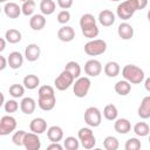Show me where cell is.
I'll return each mask as SVG.
<instances>
[{
  "instance_id": "obj_1",
  "label": "cell",
  "mask_w": 150,
  "mask_h": 150,
  "mask_svg": "<svg viewBox=\"0 0 150 150\" xmlns=\"http://www.w3.org/2000/svg\"><path fill=\"white\" fill-rule=\"evenodd\" d=\"M80 27H81V30H82V34L93 40L94 38H96L100 33L98 30V27L96 25V19L93 14L90 13H87V14H83L80 19Z\"/></svg>"
},
{
  "instance_id": "obj_2",
  "label": "cell",
  "mask_w": 150,
  "mask_h": 150,
  "mask_svg": "<svg viewBox=\"0 0 150 150\" xmlns=\"http://www.w3.org/2000/svg\"><path fill=\"white\" fill-rule=\"evenodd\" d=\"M122 75H123V79L129 81L131 84H139L144 81V71L135 66V64H127L123 67L122 69Z\"/></svg>"
},
{
  "instance_id": "obj_3",
  "label": "cell",
  "mask_w": 150,
  "mask_h": 150,
  "mask_svg": "<svg viewBox=\"0 0 150 150\" xmlns=\"http://www.w3.org/2000/svg\"><path fill=\"white\" fill-rule=\"evenodd\" d=\"M107 50V42L101 39H93L84 45V53L89 56H97Z\"/></svg>"
},
{
  "instance_id": "obj_4",
  "label": "cell",
  "mask_w": 150,
  "mask_h": 150,
  "mask_svg": "<svg viewBox=\"0 0 150 150\" xmlns=\"http://www.w3.org/2000/svg\"><path fill=\"white\" fill-rule=\"evenodd\" d=\"M90 84L91 82L87 76H80L79 79H76V81L73 83V91L75 96L79 98L86 97L90 89Z\"/></svg>"
},
{
  "instance_id": "obj_5",
  "label": "cell",
  "mask_w": 150,
  "mask_h": 150,
  "mask_svg": "<svg viewBox=\"0 0 150 150\" xmlns=\"http://www.w3.org/2000/svg\"><path fill=\"white\" fill-rule=\"evenodd\" d=\"M136 11H137V8L132 0H124L117 6L116 14L122 20H129L135 14Z\"/></svg>"
},
{
  "instance_id": "obj_6",
  "label": "cell",
  "mask_w": 150,
  "mask_h": 150,
  "mask_svg": "<svg viewBox=\"0 0 150 150\" xmlns=\"http://www.w3.org/2000/svg\"><path fill=\"white\" fill-rule=\"evenodd\" d=\"M77 137L84 149H93L96 144V138L90 128H81L77 132Z\"/></svg>"
},
{
  "instance_id": "obj_7",
  "label": "cell",
  "mask_w": 150,
  "mask_h": 150,
  "mask_svg": "<svg viewBox=\"0 0 150 150\" xmlns=\"http://www.w3.org/2000/svg\"><path fill=\"white\" fill-rule=\"evenodd\" d=\"M84 122L91 127V128H96L101 124L102 122V114L101 111L96 108V107H89L86 109L84 111Z\"/></svg>"
},
{
  "instance_id": "obj_8",
  "label": "cell",
  "mask_w": 150,
  "mask_h": 150,
  "mask_svg": "<svg viewBox=\"0 0 150 150\" xmlns=\"http://www.w3.org/2000/svg\"><path fill=\"white\" fill-rule=\"evenodd\" d=\"M74 81H75V79L73 77V75L63 69V71L54 80V84H55V88L57 90L63 91V90L68 89L74 83Z\"/></svg>"
},
{
  "instance_id": "obj_9",
  "label": "cell",
  "mask_w": 150,
  "mask_h": 150,
  "mask_svg": "<svg viewBox=\"0 0 150 150\" xmlns=\"http://www.w3.org/2000/svg\"><path fill=\"white\" fill-rule=\"evenodd\" d=\"M16 129V120L11 115H5L0 120V135L6 136Z\"/></svg>"
},
{
  "instance_id": "obj_10",
  "label": "cell",
  "mask_w": 150,
  "mask_h": 150,
  "mask_svg": "<svg viewBox=\"0 0 150 150\" xmlns=\"http://www.w3.org/2000/svg\"><path fill=\"white\" fill-rule=\"evenodd\" d=\"M23 146L26 150H39L41 148V141L39 138V135L32 131L27 132L23 141Z\"/></svg>"
},
{
  "instance_id": "obj_11",
  "label": "cell",
  "mask_w": 150,
  "mask_h": 150,
  "mask_svg": "<svg viewBox=\"0 0 150 150\" xmlns=\"http://www.w3.org/2000/svg\"><path fill=\"white\" fill-rule=\"evenodd\" d=\"M102 71V64L98 60H95V59H91V60H88L84 64V73L88 75V76H91V77H96L101 74Z\"/></svg>"
},
{
  "instance_id": "obj_12",
  "label": "cell",
  "mask_w": 150,
  "mask_h": 150,
  "mask_svg": "<svg viewBox=\"0 0 150 150\" xmlns=\"http://www.w3.org/2000/svg\"><path fill=\"white\" fill-rule=\"evenodd\" d=\"M56 104V97L55 95H52V96H39V100H38V105L41 110L43 111H49V110H53L54 107Z\"/></svg>"
},
{
  "instance_id": "obj_13",
  "label": "cell",
  "mask_w": 150,
  "mask_h": 150,
  "mask_svg": "<svg viewBox=\"0 0 150 150\" xmlns=\"http://www.w3.org/2000/svg\"><path fill=\"white\" fill-rule=\"evenodd\" d=\"M29 129L32 132H35L38 135L43 134L47 130V122L42 117H35L29 123Z\"/></svg>"
},
{
  "instance_id": "obj_14",
  "label": "cell",
  "mask_w": 150,
  "mask_h": 150,
  "mask_svg": "<svg viewBox=\"0 0 150 150\" xmlns=\"http://www.w3.org/2000/svg\"><path fill=\"white\" fill-rule=\"evenodd\" d=\"M4 12H5L6 16H8L9 19H16L22 13V9H21V7L18 4L8 1L4 6Z\"/></svg>"
},
{
  "instance_id": "obj_15",
  "label": "cell",
  "mask_w": 150,
  "mask_h": 150,
  "mask_svg": "<svg viewBox=\"0 0 150 150\" xmlns=\"http://www.w3.org/2000/svg\"><path fill=\"white\" fill-rule=\"evenodd\" d=\"M57 38L62 42H70L75 38V30L70 26H62L57 30Z\"/></svg>"
},
{
  "instance_id": "obj_16",
  "label": "cell",
  "mask_w": 150,
  "mask_h": 150,
  "mask_svg": "<svg viewBox=\"0 0 150 150\" xmlns=\"http://www.w3.org/2000/svg\"><path fill=\"white\" fill-rule=\"evenodd\" d=\"M41 49L36 43H29L25 49V57L29 62H34L40 57Z\"/></svg>"
},
{
  "instance_id": "obj_17",
  "label": "cell",
  "mask_w": 150,
  "mask_h": 150,
  "mask_svg": "<svg viewBox=\"0 0 150 150\" xmlns=\"http://www.w3.org/2000/svg\"><path fill=\"white\" fill-rule=\"evenodd\" d=\"M115 14L109 11V9H103L98 14V22L103 26V27H110L114 25L115 22Z\"/></svg>"
},
{
  "instance_id": "obj_18",
  "label": "cell",
  "mask_w": 150,
  "mask_h": 150,
  "mask_svg": "<svg viewBox=\"0 0 150 150\" xmlns=\"http://www.w3.org/2000/svg\"><path fill=\"white\" fill-rule=\"evenodd\" d=\"M117 34L122 40H130L134 36V28L128 22H122L118 25Z\"/></svg>"
},
{
  "instance_id": "obj_19",
  "label": "cell",
  "mask_w": 150,
  "mask_h": 150,
  "mask_svg": "<svg viewBox=\"0 0 150 150\" xmlns=\"http://www.w3.org/2000/svg\"><path fill=\"white\" fill-rule=\"evenodd\" d=\"M114 129L121 135H125L131 130V123L127 118H116L114 123Z\"/></svg>"
},
{
  "instance_id": "obj_20",
  "label": "cell",
  "mask_w": 150,
  "mask_h": 150,
  "mask_svg": "<svg viewBox=\"0 0 150 150\" xmlns=\"http://www.w3.org/2000/svg\"><path fill=\"white\" fill-rule=\"evenodd\" d=\"M7 60H8V66L12 69H19L23 64V56H22V54L20 52L9 53Z\"/></svg>"
},
{
  "instance_id": "obj_21",
  "label": "cell",
  "mask_w": 150,
  "mask_h": 150,
  "mask_svg": "<svg viewBox=\"0 0 150 150\" xmlns=\"http://www.w3.org/2000/svg\"><path fill=\"white\" fill-rule=\"evenodd\" d=\"M35 108H36V102L32 97H23L22 101L20 102V109L26 115L33 114L35 111Z\"/></svg>"
},
{
  "instance_id": "obj_22",
  "label": "cell",
  "mask_w": 150,
  "mask_h": 150,
  "mask_svg": "<svg viewBox=\"0 0 150 150\" xmlns=\"http://www.w3.org/2000/svg\"><path fill=\"white\" fill-rule=\"evenodd\" d=\"M29 26L33 30H41L46 26V18L43 14H34L29 19Z\"/></svg>"
},
{
  "instance_id": "obj_23",
  "label": "cell",
  "mask_w": 150,
  "mask_h": 150,
  "mask_svg": "<svg viewBox=\"0 0 150 150\" xmlns=\"http://www.w3.org/2000/svg\"><path fill=\"white\" fill-rule=\"evenodd\" d=\"M137 112H138V116L143 120L150 118V95L143 97V100L138 107Z\"/></svg>"
},
{
  "instance_id": "obj_24",
  "label": "cell",
  "mask_w": 150,
  "mask_h": 150,
  "mask_svg": "<svg viewBox=\"0 0 150 150\" xmlns=\"http://www.w3.org/2000/svg\"><path fill=\"white\" fill-rule=\"evenodd\" d=\"M47 137L50 142H60L63 138V130L59 125H52L47 130Z\"/></svg>"
},
{
  "instance_id": "obj_25",
  "label": "cell",
  "mask_w": 150,
  "mask_h": 150,
  "mask_svg": "<svg viewBox=\"0 0 150 150\" xmlns=\"http://www.w3.org/2000/svg\"><path fill=\"white\" fill-rule=\"evenodd\" d=\"M114 89L118 95L127 96L131 90V83L129 81H127V80H121V81H117L115 83Z\"/></svg>"
},
{
  "instance_id": "obj_26",
  "label": "cell",
  "mask_w": 150,
  "mask_h": 150,
  "mask_svg": "<svg viewBox=\"0 0 150 150\" xmlns=\"http://www.w3.org/2000/svg\"><path fill=\"white\" fill-rule=\"evenodd\" d=\"M121 71V67L115 61H109L104 66V74L108 77H116Z\"/></svg>"
},
{
  "instance_id": "obj_27",
  "label": "cell",
  "mask_w": 150,
  "mask_h": 150,
  "mask_svg": "<svg viewBox=\"0 0 150 150\" xmlns=\"http://www.w3.org/2000/svg\"><path fill=\"white\" fill-rule=\"evenodd\" d=\"M23 86H25V88L26 89H29V90H33V89H35V88H38L39 87V84H40V79L36 76V75H34V74H29V75H26L25 77H23Z\"/></svg>"
},
{
  "instance_id": "obj_28",
  "label": "cell",
  "mask_w": 150,
  "mask_h": 150,
  "mask_svg": "<svg viewBox=\"0 0 150 150\" xmlns=\"http://www.w3.org/2000/svg\"><path fill=\"white\" fill-rule=\"evenodd\" d=\"M56 5L53 0H41L40 2V11L43 15H50L55 12Z\"/></svg>"
},
{
  "instance_id": "obj_29",
  "label": "cell",
  "mask_w": 150,
  "mask_h": 150,
  "mask_svg": "<svg viewBox=\"0 0 150 150\" xmlns=\"http://www.w3.org/2000/svg\"><path fill=\"white\" fill-rule=\"evenodd\" d=\"M21 38H22L21 32L18 30V29H15V28H11V29H8L5 33V39L9 43H18V42H20L21 41Z\"/></svg>"
},
{
  "instance_id": "obj_30",
  "label": "cell",
  "mask_w": 150,
  "mask_h": 150,
  "mask_svg": "<svg viewBox=\"0 0 150 150\" xmlns=\"http://www.w3.org/2000/svg\"><path fill=\"white\" fill-rule=\"evenodd\" d=\"M103 116L108 121H115L118 116V110L114 104H107L103 109Z\"/></svg>"
},
{
  "instance_id": "obj_31",
  "label": "cell",
  "mask_w": 150,
  "mask_h": 150,
  "mask_svg": "<svg viewBox=\"0 0 150 150\" xmlns=\"http://www.w3.org/2000/svg\"><path fill=\"white\" fill-rule=\"evenodd\" d=\"M64 70H67L68 73H70L74 79H79L80 75H81V66L76 61H69L64 66Z\"/></svg>"
},
{
  "instance_id": "obj_32",
  "label": "cell",
  "mask_w": 150,
  "mask_h": 150,
  "mask_svg": "<svg viewBox=\"0 0 150 150\" xmlns=\"http://www.w3.org/2000/svg\"><path fill=\"white\" fill-rule=\"evenodd\" d=\"M134 132L139 137H145L150 134V128L145 122H138L134 125Z\"/></svg>"
},
{
  "instance_id": "obj_33",
  "label": "cell",
  "mask_w": 150,
  "mask_h": 150,
  "mask_svg": "<svg viewBox=\"0 0 150 150\" xmlns=\"http://www.w3.org/2000/svg\"><path fill=\"white\" fill-rule=\"evenodd\" d=\"M63 146L67 150H77L80 146V139H77L74 136H68L63 141Z\"/></svg>"
},
{
  "instance_id": "obj_34",
  "label": "cell",
  "mask_w": 150,
  "mask_h": 150,
  "mask_svg": "<svg viewBox=\"0 0 150 150\" xmlns=\"http://www.w3.org/2000/svg\"><path fill=\"white\" fill-rule=\"evenodd\" d=\"M25 94V86H21V84H18V83H14L9 87V95L14 98H20L22 97Z\"/></svg>"
},
{
  "instance_id": "obj_35",
  "label": "cell",
  "mask_w": 150,
  "mask_h": 150,
  "mask_svg": "<svg viewBox=\"0 0 150 150\" xmlns=\"http://www.w3.org/2000/svg\"><path fill=\"white\" fill-rule=\"evenodd\" d=\"M103 146L107 149V150H117L118 146H120V143H118V139L114 136H107L103 141Z\"/></svg>"
},
{
  "instance_id": "obj_36",
  "label": "cell",
  "mask_w": 150,
  "mask_h": 150,
  "mask_svg": "<svg viewBox=\"0 0 150 150\" xmlns=\"http://www.w3.org/2000/svg\"><path fill=\"white\" fill-rule=\"evenodd\" d=\"M35 1L34 0H27L22 4L21 6V9H22V14L26 15V16H30V15H34V11H35Z\"/></svg>"
},
{
  "instance_id": "obj_37",
  "label": "cell",
  "mask_w": 150,
  "mask_h": 150,
  "mask_svg": "<svg viewBox=\"0 0 150 150\" xmlns=\"http://www.w3.org/2000/svg\"><path fill=\"white\" fill-rule=\"evenodd\" d=\"M26 134H27V132H26L25 130H18V131H15V132L13 134V136H12V142H13L15 145H18V146L23 145V141H25Z\"/></svg>"
},
{
  "instance_id": "obj_38",
  "label": "cell",
  "mask_w": 150,
  "mask_h": 150,
  "mask_svg": "<svg viewBox=\"0 0 150 150\" xmlns=\"http://www.w3.org/2000/svg\"><path fill=\"white\" fill-rule=\"evenodd\" d=\"M141 146H142L141 141H139L137 137H131V138H129V139L125 142V145H124L125 150H139Z\"/></svg>"
},
{
  "instance_id": "obj_39",
  "label": "cell",
  "mask_w": 150,
  "mask_h": 150,
  "mask_svg": "<svg viewBox=\"0 0 150 150\" xmlns=\"http://www.w3.org/2000/svg\"><path fill=\"white\" fill-rule=\"evenodd\" d=\"M4 109H5L6 112H8V114H13V112H15V111L19 109V103H18L15 100H8V101L5 102V104H4Z\"/></svg>"
},
{
  "instance_id": "obj_40",
  "label": "cell",
  "mask_w": 150,
  "mask_h": 150,
  "mask_svg": "<svg viewBox=\"0 0 150 150\" xmlns=\"http://www.w3.org/2000/svg\"><path fill=\"white\" fill-rule=\"evenodd\" d=\"M38 94H39V96H52V95H55L54 88H53L52 86H48V84L41 86V87L39 88Z\"/></svg>"
},
{
  "instance_id": "obj_41",
  "label": "cell",
  "mask_w": 150,
  "mask_h": 150,
  "mask_svg": "<svg viewBox=\"0 0 150 150\" xmlns=\"http://www.w3.org/2000/svg\"><path fill=\"white\" fill-rule=\"evenodd\" d=\"M69 20H70V13L67 9H62L61 12H59V14H57V22L59 23L66 25Z\"/></svg>"
},
{
  "instance_id": "obj_42",
  "label": "cell",
  "mask_w": 150,
  "mask_h": 150,
  "mask_svg": "<svg viewBox=\"0 0 150 150\" xmlns=\"http://www.w3.org/2000/svg\"><path fill=\"white\" fill-rule=\"evenodd\" d=\"M73 1L74 0H57V5L62 8V9H68L73 6Z\"/></svg>"
},
{
  "instance_id": "obj_43",
  "label": "cell",
  "mask_w": 150,
  "mask_h": 150,
  "mask_svg": "<svg viewBox=\"0 0 150 150\" xmlns=\"http://www.w3.org/2000/svg\"><path fill=\"white\" fill-rule=\"evenodd\" d=\"M132 1H134V4L136 5L137 11L143 9V8H145V7L148 6V0H132Z\"/></svg>"
},
{
  "instance_id": "obj_44",
  "label": "cell",
  "mask_w": 150,
  "mask_h": 150,
  "mask_svg": "<svg viewBox=\"0 0 150 150\" xmlns=\"http://www.w3.org/2000/svg\"><path fill=\"white\" fill-rule=\"evenodd\" d=\"M63 146L61 144H59V142H52V144H49L47 146V150H62Z\"/></svg>"
},
{
  "instance_id": "obj_45",
  "label": "cell",
  "mask_w": 150,
  "mask_h": 150,
  "mask_svg": "<svg viewBox=\"0 0 150 150\" xmlns=\"http://www.w3.org/2000/svg\"><path fill=\"white\" fill-rule=\"evenodd\" d=\"M0 61H1V64H0V70H4L6 67H7V63H8V60L5 57V56H2V55H0Z\"/></svg>"
},
{
  "instance_id": "obj_46",
  "label": "cell",
  "mask_w": 150,
  "mask_h": 150,
  "mask_svg": "<svg viewBox=\"0 0 150 150\" xmlns=\"http://www.w3.org/2000/svg\"><path fill=\"white\" fill-rule=\"evenodd\" d=\"M144 88H145L146 91L150 93V77L145 79V81H144Z\"/></svg>"
},
{
  "instance_id": "obj_47",
  "label": "cell",
  "mask_w": 150,
  "mask_h": 150,
  "mask_svg": "<svg viewBox=\"0 0 150 150\" xmlns=\"http://www.w3.org/2000/svg\"><path fill=\"white\" fill-rule=\"evenodd\" d=\"M5 48H6V39L2 38L0 39V52H2Z\"/></svg>"
},
{
  "instance_id": "obj_48",
  "label": "cell",
  "mask_w": 150,
  "mask_h": 150,
  "mask_svg": "<svg viewBox=\"0 0 150 150\" xmlns=\"http://www.w3.org/2000/svg\"><path fill=\"white\" fill-rule=\"evenodd\" d=\"M146 16H148V21H149V23H150V9L148 11V14H146Z\"/></svg>"
},
{
  "instance_id": "obj_49",
  "label": "cell",
  "mask_w": 150,
  "mask_h": 150,
  "mask_svg": "<svg viewBox=\"0 0 150 150\" xmlns=\"http://www.w3.org/2000/svg\"><path fill=\"white\" fill-rule=\"evenodd\" d=\"M8 0H0V2H7Z\"/></svg>"
},
{
  "instance_id": "obj_50",
  "label": "cell",
  "mask_w": 150,
  "mask_h": 150,
  "mask_svg": "<svg viewBox=\"0 0 150 150\" xmlns=\"http://www.w3.org/2000/svg\"><path fill=\"white\" fill-rule=\"evenodd\" d=\"M20 1H22V2H25V1H27V0H20Z\"/></svg>"
},
{
  "instance_id": "obj_51",
  "label": "cell",
  "mask_w": 150,
  "mask_h": 150,
  "mask_svg": "<svg viewBox=\"0 0 150 150\" xmlns=\"http://www.w3.org/2000/svg\"><path fill=\"white\" fill-rule=\"evenodd\" d=\"M110 1H120V0H110Z\"/></svg>"
},
{
  "instance_id": "obj_52",
  "label": "cell",
  "mask_w": 150,
  "mask_h": 150,
  "mask_svg": "<svg viewBox=\"0 0 150 150\" xmlns=\"http://www.w3.org/2000/svg\"><path fill=\"white\" fill-rule=\"evenodd\" d=\"M148 141H149V143H150V135H149V139H148Z\"/></svg>"
}]
</instances>
